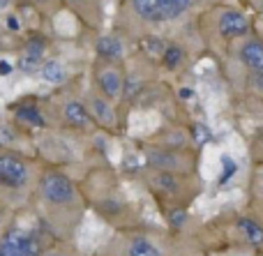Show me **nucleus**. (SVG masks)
Instances as JSON below:
<instances>
[{
  "mask_svg": "<svg viewBox=\"0 0 263 256\" xmlns=\"http://www.w3.org/2000/svg\"><path fill=\"white\" fill-rule=\"evenodd\" d=\"M9 72H12V67H9L7 63H0V74L5 76V74H9Z\"/></svg>",
  "mask_w": 263,
  "mask_h": 256,
  "instance_id": "obj_24",
  "label": "nucleus"
},
{
  "mask_svg": "<svg viewBox=\"0 0 263 256\" xmlns=\"http://www.w3.org/2000/svg\"><path fill=\"white\" fill-rule=\"evenodd\" d=\"M42 78L44 81H51V83H63L65 81V69L60 63H46L44 67H42Z\"/></svg>",
  "mask_w": 263,
  "mask_h": 256,
  "instance_id": "obj_15",
  "label": "nucleus"
},
{
  "mask_svg": "<svg viewBox=\"0 0 263 256\" xmlns=\"http://www.w3.org/2000/svg\"><path fill=\"white\" fill-rule=\"evenodd\" d=\"M261 139H263V132H261Z\"/></svg>",
  "mask_w": 263,
  "mask_h": 256,
  "instance_id": "obj_30",
  "label": "nucleus"
},
{
  "mask_svg": "<svg viewBox=\"0 0 263 256\" xmlns=\"http://www.w3.org/2000/svg\"><path fill=\"white\" fill-rule=\"evenodd\" d=\"M42 235L35 231H26L12 226L0 235V256H44Z\"/></svg>",
  "mask_w": 263,
  "mask_h": 256,
  "instance_id": "obj_2",
  "label": "nucleus"
},
{
  "mask_svg": "<svg viewBox=\"0 0 263 256\" xmlns=\"http://www.w3.org/2000/svg\"><path fill=\"white\" fill-rule=\"evenodd\" d=\"M120 51H123V44L111 35L100 37V42H97V53H100L102 58H118Z\"/></svg>",
  "mask_w": 263,
  "mask_h": 256,
  "instance_id": "obj_13",
  "label": "nucleus"
},
{
  "mask_svg": "<svg viewBox=\"0 0 263 256\" xmlns=\"http://www.w3.org/2000/svg\"><path fill=\"white\" fill-rule=\"evenodd\" d=\"M208 136H210V134H208V129H205L203 125H194V139H196V141L203 143Z\"/></svg>",
  "mask_w": 263,
  "mask_h": 256,
  "instance_id": "obj_21",
  "label": "nucleus"
},
{
  "mask_svg": "<svg viewBox=\"0 0 263 256\" xmlns=\"http://www.w3.org/2000/svg\"><path fill=\"white\" fill-rule=\"evenodd\" d=\"M132 7L145 21H168L190 7V0H132Z\"/></svg>",
  "mask_w": 263,
  "mask_h": 256,
  "instance_id": "obj_3",
  "label": "nucleus"
},
{
  "mask_svg": "<svg viewBox=\"0 0 263 256\" xmlns=\"http://www.w3.org/2000/svg\"><path fill=\"white\" fill-rule=\"evenodd\" d=\"M240 58L252 72H261L263 74V44L256 40H250L245 46L240 49Z\"/></svg>",
  "mask_w": 263,
  "mask_h": 256,
  "instance_id": "obj_8",
  "label": "nucleus"
},
{
  "mask_svg": "<svg viewBox=\"0 0 263 256\" xmlns=\"http://www.w3.org/2000/svg\"><path fill=\"white\" fill-rule=\"evenodd\" d=\"M42 51H44V42H42L40 37H35V40L28 42V46H26V53L28 55H35V58H40Z\"/></svg>",
  "mask_w": 263,
  "mask_h": 256,
  "instance_id": "obj_18",
  "label": "nucleus"
},
{
  "mask_svg": "<svg viewBox=\"0 0 263 256\" xmlns=\"http://www.w3.org/2000/svg\"><path fill=\"white\" fill-rule=\"evenodd\" d=\"M63 115L72 127L77 129H86L90 125V115H88V109L81 104V102H67L63 109Z\"/></svg>",
  "mask_w": 263,
  "mask_h": 256,
  "instance_id": "obj_9",
  "label": "nucleus"
},
{
  "mask_svg": "<svg viewBox=\"0 0 263 256\" xmlns=\"http://www.w3.org/2000/svg\"><path fill=\"white\" fill-rule=\"evenodd\" d=\"M222 162H224V175H222V183H227V180L231 178L233 173H236V164H233V162L229 160V157H224Z\"/></svg>",
  "mask_w": 263,
  "mask_h": 256,
  "instance_id": "obj_20",
  "label": "nucleus"
},
{
  "mask_svg": "<svg viewBox=\"0 0 263 256\" xmlns=\"http://www.w3.org/2000/svg\"><path fill=\"white\" fill-rule=\"evenodd\" d=\"M92 113H95V118L100 120L102 125H106V127H111V125H116V115H114V109H111L109 104H106V100H100V97H92Z\"/></svg>",
  "mask_w": 263,
  "mask_h": 256,
  "instance_id": "obj_12",
  "label": "nucleus"
},
{
  "mask_svg": "<svg viewBox=\"0 0 263 256\" xmlns=\"http://www.w3.org/2000/svg\"><path fill=\"white\" fill-rule=\"evenodd\" d=\"M114 256H168L166 249L159 243H155L145 233H132L125 235L114 249Z\"/></svg>",
  "mask_w": 263,
  "mask_h": 256,
  "instance_id": "obj_5",
  "label": "nucleus"
},
{
  "mask_svg": "<svg viewBox=\"0 0 263 256\" xmlns=\"http://www.w3.org/2000/svg\"><path fill=\"white\" fill-rule=\"evenodd\" d=\"M219 32L224 37H238L247 32V18L238 12H224L219 18Z\"/></svg>",
  "mask_w": 263,
  "mask_h": 256,
  "instance_id": "obj_7",
  "label": "nucleus"
},
{
  "mask_svg": "<svg viewBox=\"0 0 263 256\" xmlns=\"http://www.w3.org/2000/svg\"><path fill=\"white\" fill-rule=\"evenodd\" d=\"M37 189H40V196L49 210H72L79 203L77 185H74L72 178L65 175L63 171L51 169V171H46V173H42L40 183H37Z\"/></svg>",
  "mask_w": 263,
  "mask_h": 256,
  "instance_id": "obj_1",
  "label": "nucleus"
},
{
  "mask_svg": "<svg viewBox=\"0 0 263 256\" xmlns=\"http://www.w3.org/2000/svg\"><path fill=\"white\" fill-rule=\"evenodd\" d=\"M16 118L23 120V123L28 125H35V127H44V118H42V113L37 111V106H30V104H21L16 109Z\"/></svg>",
  "mask_w": 263,
  "mask_h": 256,
  "instance_id": "obj_14",
  "label": "nucleus"
},
{
  "mask_svg": "<svg viewBox=\"0 0 263 256\" xmlns=\"http://www.w3.org/2000/svg\"><path fill=\"white\" fill-rule=\"evenodd\" d=\"M97 83H100L102 92H104L106 97H116L120 92V76L116 72H111V69H104V72L97 76Z\"/></svg>",
  "mask_w": 263,
  "mask_h": 256,
  "instance_id": "obj_11",
  "label": "nucleus"
},
{
  "mask_svg": "<svg viewBox=\"0 0 263 256\" xmlns=\"http://www.w3.org/2000/svg\"><path fill=\"white\" fill-rule=\"evenodd\" d=\"M5 5H7V0H0V7H5Z\"/></svg>",
  "mask_w": 263,
  "mask_h": 256,
  "instance_id": "obj_28",
  "label": "nucleus"
},
{
  "mask_svg": "<svg viewBox=\"0 0 263 256\" xmlns=\"http://www.w3.org/2000/svg\"><path fill=\"white\" fill-rule=\"evenodd\" d=\"M238 229H240V233L245 235V240L250 245H254V247H261L263 245V226L254 217H240L238 220Z\"/></svg>",
  "mask_w": 263,
  "mask_h": 256,
  "instance_id": "obj_10",
  "label": "nucleus"
},
{
  "mask_svg": "<svg viewBox=\"0 0 263 256\" xmlns=\"http://www.w3.org/2000/svg\"><path fill=\"white\" fill-rule=\"evenodd\" d=\"M125 88H127V90H125V97H132L136 90H139V83H136V81H127V83H125Z\"/></svg>",
  "mask_w": 263,
  "mask_h": 256,
  "instance_id": "obj_22",
  "label": "nucleus"
},
{
  "mask_svg": "<svg viewBox=\"0 0 263 256\" xmlns=\"http://www.w3.org/2000/svg\"><path fill=\"white\" fill-rule=\"evenodd\" d=\"M259 194H261V196H263V180H261V183H259Z\"/></svg>",
  "mask_w": 263,
  "mask_h": 256,
  "instance_id": "obj_27",
  "label": "nucleus"
},
{
  "mask_svg": "<svg viewBox=\"0 0 263 256\" xmlns=\"http://www.w3.org/2000/svg\"><path fill=\"white\" fill-rule=\"evenodd\" d=\"M141 49H145L150 55H164V44L159 40H155V37H145V40H141Z\"/></svg>",
  "mask_w": 263,
  "mask_h": 256,
  "instance_id": "obj_17",
  "label": "nucleus"
},
{
  "mask_svg": "<svg viewBox=\"0 0 263 256\" xmlns=\"http://www.w3.org/2000/svg\"><path fill=\"white\" fill-rule=\"evenodd\" d=\"M18 65H21V69H23V72H30V69H35L37 67V65H40V58H35V55H23V58H21V63H18Z\"/></svg>",
  "mask_w": 263,
  "mask_h": 256,
  "instance_id": "obj_19",
  "label": "nucleus"
},
{
  "mask_svg": "<svg viewBox=\"0 0 263 256\" xmlns=\"http://www.w3.org/2000/svg\"><path fill=\"white\" fill-rule=\"evenodd\" d=\"M7 26L12 28V30H16V28H18V21H16L14 16H9V18H7Z\"/></svg>",
  "mask_w": 263,
  "mask_h": 256,
  "instance_id": "obj_25",
  "label": "nucleus"
},
{
  "mask_svg": "<svg viewBox=\"0 0 263 256\" xmlns=\"http://www.w3.org/2000/svg\"><path fill=\"white\" fill-rule=\"evenodd\" d=\"M252 83H254L259 90H263V74L261 72H252Z\"/></svg>",
  "mask_w": 263,
  "mask_h": 256,
  "instance_id": "obj_23",
  "label": "nucleus"
},
{
  "mask_svg": "<svg viewBox=\"0 0 263 256\" xmlns=\"http://www.w3.org/2000/svg\"><path fill=\"white\" fill-rule=\"evenodd\" d=\"M182 60V51L178 49V46H168L166 51H164V65H166L168 69H176L178 65H180Z\"/></svg>",
  "mask_w": 263,
  "mask_h": 256,
  "instance_id": "obj_16",
  "label": "nucleus"
},
{
  "mask_svg": "<svg viewBox=\"0 0 263 256\" xmlns=\"http://www.w3.org/2000/svg\"><path fill=\"white\" fill-rule=\"evenodd\" d=\"M44 256H63V254H58V252H46Z\"/></svg>",
  "mask_w": 263,
  "mask_h": 256,
  "instance_id": "obj_26",
  "label": "nucleus"
},
{
  "mask_svg": "<svg viewBox=\"0 0 263 256\" xmlns=\"http://www.w3.org/2000/svg\"><path fill=\"white\" fill-rule=\"evenodd\" d=\"M30 183L28 164L14 152H0V187L21 192Z\"/></svg>",
  "mask_w": 263,
  "mask_h": 256,
  "instance_id": "obj_4",
  "label": "nucleus"
},
{
  "mask_svg": "<svg viewBox=\"0 0 263 256\" xmlns=\"http://www.w3.org/2000/svg\"><path fill=\"white\" fill-rule=\"evenodd\" d=\"M145 160L155 171H168V173H185L187 171L182 157L176 150H166V148H148Z\"/></svg>",
  "mask_w": 263,
  "mask_h": 256,
  "instance_id": "obj_6",
  "label": "nucleus"
},
{
  "mask_svg": "<svg viewBox=\"0 0 263 256\" xmlns=\"http://www.w3.org/2000/svg\"><path fill=\"white\" fill-rule=\"evenodd\" d=\"M72 3H79V0H72Z\"/></svg>",
  "mask_w": 263,
  "mask_h": 256,
  "instance_id": "obj_29",
  "label": "nucleus"
}]
</instances>
